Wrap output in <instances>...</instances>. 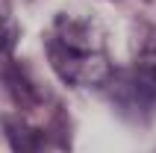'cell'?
Instances as JSON below:
<instances>
[{
    "instance_id": "6da1fadb",
    "label": "cell",
    "mask_w": 156,
    "mask_h": 153,
    "mask_svg": "<svg viewBox=\"0 0 156 153\" xmlns=\"http://www.w3.org/2000/svg\"><path fill=\"white\" fill-rule=\"evenodd\" d=\"M44 50H47L50 68L68 85L91 88V85L109 83V76H112L106 38L100 27H94L88 18L59 15L50 24Z\"/></svg>"
},
{
    "instance_id": "7a4b0ae2",
    "label": "cell",
    "mask_w": 156,
    "mask_h": 153,
    "mask_svg": "<svg viewBox=\"0 0 156 153\" xmlns=\"http://www.w3.org/2000/svg\"><path fill=\"white\" fill-rule=\"evenodd\" d=\"M115 97H118L127 109L147 112L150 103L156 100V68L153 65H136L130 74L121 76Z\"/></svg>"
},
{
    "instance_id": "3957f363",
    "label": "cell",
    "mask_w": 156,
    "mask_h": 153,
    "mask_svg": "<svg viewBox=\"0 0 156 153\" xmlns=\"http://www.w3.org/2000/svg\"><path fill=\"white\" fill-rule=\"evenodd\" d=\"M15 41H18V24H15V18L0 9V71L6 68L9 59H12Z\"/></svg>"
}]
</instances>
